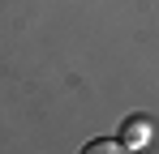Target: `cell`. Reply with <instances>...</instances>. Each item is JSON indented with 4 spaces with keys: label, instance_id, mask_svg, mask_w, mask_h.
<instances>
[{
    "label": "cell",
    "instance_id": "cell-2",
    "mask_svg": "<svg viewBox=\"0 0 159 154\" xmlns=\"http://www.w3.org/2000/svg\"><path fill=\"white\" fill-rule=\"evenodd\" d=\"M82 154H129L120 141H112V137H95V141H86Z\"/></svg>",
    "mask_w": 159,
    "mask_h": 154
},
{
    "label": "cell",
    "instance_id": "cell-1",
    "mask_svg": "<svg viewBox=\"0 0 159 154\" xmlns=\"http://www.w3.org/2000/svg\"><path fill=\"white\" fill-rule=\"evenodd\" d=\"M155 141V120L151 116H129L125 124H120V146L125 150H142V146H151Z\"/></svg>",
    "mask_w": 159,
    "mask_h": 154
}]
</instances>
